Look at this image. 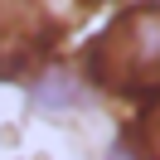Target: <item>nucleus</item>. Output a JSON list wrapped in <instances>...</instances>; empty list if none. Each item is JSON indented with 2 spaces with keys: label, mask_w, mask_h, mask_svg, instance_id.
<instances>
[{
  "label": "nucleus",
  "mask_w": 160,
  "mask_h": 160,
  "mask_svg": "<svg viewBox=\"0 0 160 160\" xmlns=\"http://www.w3.org/2000/svg\"><path fill=\"white\" fill-rule=\"evenodd\" d=\"M82 78L112 97H160V0L131 5L82 49Z\"/></svg>",
  "instance_id": "f257e3e1"
},
{
  "label": "nucleus",
  "mask_w": 160,
  "mask_h": 160,
  "mask_svg": "<svg viewBox=\"0 0 160 160\" xmlns=\"http://www.w3.org/2000/svg\"><path fill=\"white\" fill-rule=\"evenodd\" d=\"M58 44V20L44 0H0V82L39 68Z\"/></svg>",
  "instance_id": "f03ea898"
},
{
  "label": "nucleus",
  "mask_w": 160,
  "mask_h": 160,
  "mask_svg": "<svg viewBox=\"0 0 160 160\" xmlns=\"http://www.w3.org/2000/svg\"><path fill=\"white\" fill-rule=\"evenodd\" d=\"M29 102L44 107V112H73V107H82V73L63 68V63L39 68L34 82H29Z\"/></svg>",
  "instance_id": "7ed1b4c3"
},
{
  "label": "nucleus",
  "mask_w": 160,
  "mask_h": 160,
  "mask_svg": "<svg viewBox=\"0 0 160 160\" xmlns=\"http://www.w3.org/2000/svg\"><path fill=\"white\" fill-rule=\"evenodd\" d=\"M126 146H131V155H136V160H160V97L146 102V112L136 117Z\"/></svg>",
  "instance_id": "20e7f679"
},
{
  "label": "nucleus",
  "mask_w": 160,
  "mask_h": 160,
  "mask_svg": "<svg viewBox=\"0 0 160 160\" xmlns=\"http://www.w3.org/2000/svg\"><path fill=\"white\" fill-rule=\"evenodd\" d=\"M107 160H136V155H131V146H126V141H117V146L107 150Z\"/></svg>",
  "instance_id": "39448f33"
}]
</instances>
